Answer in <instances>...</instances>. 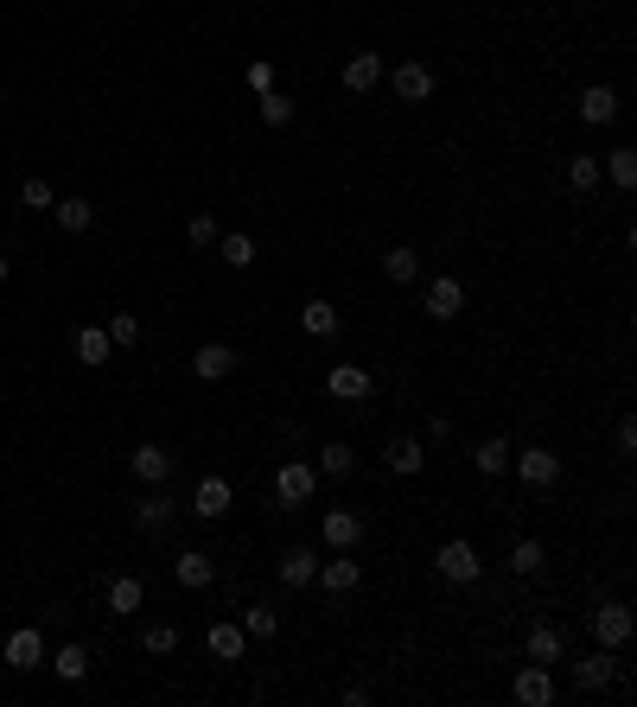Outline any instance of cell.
Here are the masks:
<instances>
[{
    "mask_svg": "<svg viewBox=\"0 0 637 707\" xmlns=\"http://www.w3.org/2000/svg\"><path fill=\"white\" fill-rule=\"evenodd\" d=\"M631 631H637V618H631L625 599H606V606L593 612V637H599L606 650H625V644H631Z\"/></svg>",
    "mask_w": 637,
    "mask_h": 707,
    "instance_id": "1",
    "label": "cell"
},
{
    "mask_svg": "<svg viewBox=\"0 0 637 707\" xmlns=\"http://www.w3.org/2000/svg\"><path fill=\"white\" fill-rule=\"evenodd\" d=\"M434 561H440V574L453 580V586H472L478 574H485L478 548H472V542H459V536H453V542H440V555H434Z\"/></svg>",
    "mask_w": 637,
    "mask_h": 707,
    "instance_id": "2",
    "label": "cell"
},
{
    "mask_svg": "<svg viewBox=\"0 0 637 707\" xmlns=\"http://www.w3.org/2000/svg\"><path fill=\"white\" fill-rule=\"evenodd\" d=\"M510 465H516V478H523L529 491H548L561 478V459L548 453V446H529V453H510Z\"/></svg>",
    "mask_w": 637,
    "mask_h": 707,
    "instance_id": "3",
    "label": "cell"
},
{
    "mask_svg": "<svg viewBox=\"0 0 637 707\" xmlns=\"http://www.w3.org/2000/svg\"><path fill=\"white\" fill-rule=\"evenodd\" d=\"M313 485H319V472H313V465H300V459H287L281 472H274V497H281V504H306Z\"/></svg>",
    "mask_w": 637,
    "mask_h": 707,
    "instance_id": "4",
    "label": "cell"
},
{
    "mask_svg": "<svg viewBox=\"0 0 637 707\" xmlns=\"http://www.w3.org/2000/svg\"><path fill=\"white\" fill-rule=\"evenodd\" d=\"M427 319H459V313H466V287H459L453 281V274H440V281H427Z\"/></svg>",
    "mask_w": 637,
    "mask_h": 707,
    "instance_id": "5",
    "label": "cell"
},
{
    "mask_svg": "<svg viewBox=\"0 0 637 707\" xmlns=\"http://www.w3.org/2000/svg\"><path fill=\"white\" fill-rule=\"evenodd\" d=\"M510 695L523 701V707H548V701H555V676H548V663H529L523 676L510 682Z\"/></svg>",
    "mask_w": 637,
    "mask_h": 707,
    "instance_id": "6",
    "label": "cell"
},
{
    "mask_svg": "<svg viewBox=\"0 0 637 707\" xmlns=\"http://www.w3.org/2000/svg\"><path fill=\"white\" fill-rule=\"evenodd\" d=\"M376 83H383V58H376V51H351V58H344V90L364 96Z\"/></svg>",
    "mask_w": 637,
    "mask_h": 707,
    "instance_id": "7",
    "label": "cell"
},
{
    "mask_svg": "<svg viewBox=\"0 0 637 707\" xmlns=\"http://www.w3.org/2000/svg\"><path fill=\"white\" fill-rule=\"evenodd\" d=\"M319 536L332 542V548H357V542H364V516H357V510H325Z\"/></svg>",
    "mask_w": 637,
    "mask_h": 707,
    "instance_id": "8",
    "label": "cell"
},
{
    "mask_svg": "<svg viewBox=\"0 0 637 707\" xmlns=\"http://www.w3.org/2000/svg\"><path fill=\"white\" fill-rule=\"evenodd\" d=\"M313 580L325 586V593H351V586L364 580V567L351 561V548H338V561H319V574H313Z\"/></svg>",
    "mask_w": 637,
    "mask_h": 707,
    "instance_id": "9",
    "label": "cell"
},
{
    "mask_svg": "<svg viewBox=\"0 0 637 707\" xmlns=\"http://www.w3.org/2000/svg\"><path fill=\"white\" fill-rule=\"evenodd\" d=\"M172 580H179V586H192V593H204V586L217 580V567H211V555H204V548H185V555L172 561Z\"/></svg>",
    "mask_w": 637,
    "mask_h": 707,
    "instance_id": "10",
    "label": "cell"
},
{
    "mask_svg": "<svg viewBox=\"0 0 637 707\" xmlns=\"http://www.w3.org/2000/svg\"><path fill=\"white\" fill-rule=\"evenodd\" d=\"M230 497H236V491H230V478H204V485L192 491V516H204V523H217V516L230 510Z\"/></svg>",
    "mask_w": 637,
    "mask_h": 707,
    "instance_id": "11",
    "label": "cell"
},
{
    "mask_svg": "<svg viewBox=\"0 0 637 707\" xmlns=\"http://www.w3.org/2000/svg\"><path fill=\"white\" fill-rule=\"evenodd\" d=\"M325 389H332L338 402H364V395H370V370L364 364H338L332 376H325Z\"/></svg>",
    "mask_w": 637,
    "mask_h": 707,
    "instance_id": "12",
    "label": "cell"
},
{
    "mask_svg": "<svg viewBox=\"0 0 637 707\" xmlns=\"http://www.w3.org/2000/svg\"><path fill=\"white\" fill-rule=\"evenodd\" d=\"M39 663H45V637L32 631V625L13 631V637H7V669H39Z\"/></svg>",
    "mask_w": 637,
    "mask_h": 707,
    "instance_id": "13",
    "label": "cell"
},
{
    "mask_svg": "<svg viewBox=\"0 0 637 707\" xmlns=\"http://www.w3.org/2000/svg\"><path fill=\"white\" fill-rule=\"evenodd\" d=\"M395 96H402V102H427V96H434V71H427V64H395Z\"/></svg>",
    "mask_w": 637,
    "mask_h": 707,
    "instance_id": "14",
    "label": "cell"
},
{
    "mask_svg": "<svg viewBox=\"0 0 637 707\" xmlns=\"http://www.w3.org/2000/svg\"><path fill=\"white\" fill-rule=\"evenodd\" d=\"M192 370L204 376V383H223V376L236 370V351L230 344H198V357H192Z\"/></svg>",
    "mask_w": 637,
    "mask_h": 707,
    "instance_id": "15",
    "label": "cell"
},
{
    "mask_svg": "<svg viewBox=\"0 0 637 707\" xmlns=\"http://www.w3.org/2000/svg\"><path fill=\"white\" fill-rule=\"evenodd\" d=\"M128 465H134V478H141V485H160V478L172 472V453L147 440V446H134V459H128Z\"/></svg>",
    "mask_w": 637,
    "mask_h": 707,
    "instance_id": "16",
    "label": "cell"
},
{
    "mask_svg": "<svg viewBox=\"0 0 637 707\" xmlns=\"http://www.w3.org/2000/svg\"><path fill=\"white\" fill-rule=\"evenodd\" d=\"M274 574H281V586H313V574H319V555H313V548H287Z\"/></svg>",
    "mask_w": 637,
    "mask_h": 707,
    "instance_id": "17",
    "label": "cell"
},
{
    "mask_svg": "<svg viewBox=\"0 0 637 707\" xmlns=\"http://www.w3.org/2000/svg\"><path fill=\"white\" fill-rule=\"evenodd\" d=\"M612 115H618V90H612V83H593V90L587 96H580V122H612Z\"/></svg>",
    "mask_w": 637,
    "mask_h": 707,
    "instance_id": "18",
    "label": "cell"
},
{
    "mask_svg": "<svg viewBox=\"0 0 637 707\" xmlns=\"http://www.w3.org/2000/svg\"><path fill=\"white\" fill-rule=\"evenodd\" d=\"M51 217H58V230L83 236V230L96 223V204H90V198H58V204H51Z\"/></svg>",
    "mask_w": 637,
    "mask_h": 707,
    "instance_id": "19",
    "label": "cell"
},
{
    "mask_svg": "<svg viewBox=\"0 0 637 707\" xmlns=\"http://www.w3.org/2000/svg\"><path fill=\"white\" fill-rule=\"evenodd\" d=\"M561 657H567L561 625H536V631H529V663H561Z\"/></svg>",
    "mask_w": 637,
    "mask_h": 707,
    "instance_id": "20",
    "label": "cell"
},
{
    "mask_svg": "<svg viewBox=\"0 0 637 707\" xmlns=\"http://www.w3.org/2000/svg\"><path fill=\"white\" fill-rule=\"evenodd\" d=\"M109 351H115V338H109V325H83V332H77V357H83V364H109Z\"/></svg>",
    "mask_w": 637,
    "mask_h": 707,
    "instance_id": "21",
    "label": "cell"
},
{
    "mask_svg": "<svg viewBox=\"0 0 637 707\" xmlns=\"http://www.w3.org/2000/svg\"><path fill=\"white\" fill-rule=\"evenodd\" d=\"M141 599H147V586L134 580V574H122V580H109V612H122V618H134V612H141Z\"/></svg>",
    "mask_w": 637,
    "mask_h": 707,
    "instance_id": "22",
    "label": "cell"
},
{
    "mask_svg": "<svg viewBox=\"0 0 637 707\" xmlns=\"http://www.w3.org/2000/svg\"><path fill=\"white\" fill-rule=\"evenodd\" d=\"M300 325H306L313 338H332V332H338V306H332V300H306V306H300Z\"/></svg>",
    "mask_w": 637,
    "mask_h": 707,
    "instance_id": "23",
    "label": "cell"
},
{
    "mask_svg": "<svg viewBox=\"0 0 637 707\" xmlns=\"http://www.w3.org/2000/svg\"><path fill=\"white\" fill-rule=\"evenodd\" d=\"M204 644H211L217 663H236V657H243V625H211V637H204Z\"/></svg>",
    "mask_w": 637,
    "mask_h": 707,
    "instance_id": "24",
    "label": "cell"
},
{
    "mask_svg": "<svg viewBox=\"0 0 637 707\" xmlns=\"http://www.w3.org/2000/svg\"><path fill=\"white\" fill-rule=\"evenodd\" d=\"M51 669H58V682H83V676H90V650H83V644H64L58 657H51Z\"/></svg>",
    "mask_w": 637,
    "mask_h": 707,
    "instance_id": "25",
    "label": "cell"
},
{
    "mask_svg": "<svg viewBox=\"0 0 637 707\" xmlns=\"http://www.w3.org/2000/svg\"><path fill=\"white\" fill-rule=\"evenodd\" d=\"M612 682V657H587V663H574V688L580 695H593V688H606Z\"/></svg>",
    "mask_w": 637,
    "mask_h": 707,
    "instance_id": "26",
    "label": "cell"
},
{
    "mask_svg": "<svg viewBox=\"0 0 637 707\" xmlns=\"http://www.w3.org/2000/svg\"><path fill=\"white\" fill-rule=\"evenodd\" d=\"M217 255H223L230 268H249V262H255V236H249V230H236V236H217Z\"/></svg>",
    "mask_w": 637,
    "mask_h": 707,
    "instance_id": "27",
    "label": "cell"
},
{
    "mask_svg": "<svg viewBox=\"0 0 637 707\" xmlns=\"http://www.w3.org/2000/svg\"><path fill=\"white\" fill-rule=\"evenodd\" d=\"M383 274H389L395 287H408V281L421 274V255H415V249H389V255H383Z\"/></svg>",
    "mask_w": 637,
    "mask_h": 707,
    "instance_id": "28",
    "label": "cell"
},
{
    "mask_svg": "<svg viewBox=\"0 0 637 707\" xmlns=\"http://www.w3.org/2000/svg\"><path fill=\"white\" fill-rule=\"evenodd\" d=\"M172 510H179V504L153 491V497H141V510H134V523H141V529H166V523H172Z\"/></svg>",
    "mask_w": 637,
    "mask_h": 707,
    "instance_id": "29",
    "label": "cell"
},
{
    "mask_svg": "<svg viewBox=\"0 0 637 707\" xmlns=\"http://www.w3.org/2000/svg\"><path fill=\"white\" fill-rule=\"evenodd\" d=\"M389 465H395V472H402V478H415L421 472V440H389Z\"/></svg>",
    "mask_w": 637,
    "mask_h": 707,
    "instance_id": "30",
    "label": "cell"
},
{
    "mask_svg": "<svg viewBox=\"0 0 637 707\" xmlns=\"http://www.w3.org/2000/svg\"><path fill=\"white\" fill-rule=\"evenodd\" d=\"M319 472H325V478H351V472H357V453H351L344 440L325 446V453H319Z\"/></svg>",
    "mask_w": 637,
    "mask_h": 707,
    "instance_id": "31",
    "label": "cell"
},
{
    "mask_svg": "<svg viewBox=\"0 0 637 707\" xmlns=\"http://www.w3.org/2000/svg\"><path fill=\"white\" fill-rule=\"evenodd\" d=\"M472 465H478V472H485V478L510 472V446H504V440H485V446H478V453H472Z\"/></svg>",
    "mask_w": 637,
    "mask_h": 707,
    "instance_id": "32",
    "label": "cell"
},
{
    "mask_svg": "<svg viewBox=\"0 0 637 707\" xmlns=\"http://www.w3.org/2000/svg\"><path fill=\"white\" fill-rule=\"evenodd\" d=\"M567 185H574V192H593V185H599V160H593V153H574V160H567Z\"/></svg>",
    "mask_w": 637,
    "mask_h": 707,
    "instance_id": "33",
    "label": "cell"
},
{
    "mask_svg": "<svg viewBox=\"0 0 637 707\" xmlns=\"http://www.w3.org/2000/svg\"><path fill=\"white\" fill-rule=\"evenodd\" d=\"M141 650H147V657H172V650H179V631H172V625H147Z\"/></svg>",
    "mask_w": 637,
    "mask_h": 707,
    "instance_id": "34",
    "label": "cell"
},
{
    "mask_svg": "<svg viewBox=\"0 0 637 707\" xmlns=\"http://www.w3.org/2000/svg\"><path fill=\"white\" fill-rule=\"evenodd\" d=\"M262 122H268V128H287V122H294V96L268 90V96H262Z\"/></svg>",
    "mask_w": 637,
    "mask_h": 707,
    "instance_id": "35",
    "label": "cell"
},
{
    "mask_svg": "<svg viewBox=\"0 0 637 707\" xmlns=\"http://www.w3.org/2000/svg\"><path fill=\"white\" fill-rule=\"evenodd\" d=\"M274 631H281L274 606H249V612H243V637H274Z\"/></svg>",
    "mask_w": 637,
    "mask_h": 707,
    "instance_id": "36",
    "label": "cell"
},
{
    "mask_svg": "<svg viewBox=\"0 0 637 707\" xmlns=\"http://www.w3.org/2000/svg\"><path fill=\"white\" fill-rule=\"evenodd\" d=\"M606 172H612V179H618V185H625V192H631V185H637V147H618L612 160H606Z\"/></svg>",
    "mask_w": 637,
    "mask_h": 707,
    "instance_id": "37",
    "label": "cell"
},
{
    "mask_svg": "<svg viewBox=\"0 0 637 707\" xmlns=\"http://www.w3.org/2000/svg\"><path fill=\"white\" fill-rule=\"evenodd\" d=\"M542 561H548L542 542H516V548H510V567H516V574H542Z\"/></svg>",
    "mask_w": 637,
    "mask_h": 707,
    "instance_id": "38",
    "label": "cell"
},
{
    "mask_svg": "<svg viewBox=\"0 0 637 707\" xmlns=\"http://www.w3.org/2000/svg\"><path fill=\"white\" fill-rule=\"evenodd\" d=\"M20 204H26V211H51V204H58V192H51L45 179H26V185H20Z\"/></svg>",
    "mask_w": 637,
    "mask_h": 707,
    "instance_id": "39",
    "label": "cell"
},
{
    "mask_svg": "<svg viewBox=\"0 0 637 707\" xmlns=\"http://www.w3.org/2000/svg\"><path fill=\"white\" fill-rule=\"evenodd\" d=\"M185 236H192V249H211V243H217V217H211V211H198L192 223H185Z\"/></svg>",
    "mask_w": 637,
    "mask_h": 707,
    "instance_id": "40",
    "label": "cell"
},
{
    "mask_svg": "<svg viewBox=\"0 0 637 707\" xmlns=\"http://www.w3.org/2000/svg\"><path fill=\"white\" fill-rule=\"evenodd\" d=\"M109 338H115V344H141V319H134V313H115V319H109Z\"/></svg>",
    "mask_w": 637,
    "mask_h": 707,
    "instance_id": "41",
    "label": "cell"
},
{
    "mask_svg": "<svg viewBox=\"0 0 637 707\" xmlns=\"http://www.w3.org/2000/svg\"><path fill=\"white\" fill-rule=\"evenodd\" d=\"M268 83H274L268 64H249V90H262V96H268Z\"/></svg>",
    "mask_w": 637,
    "mask_h": 707,
    "instance_id": "42",
    "label": "cell"
},
{
    "mask_svg": "<svg viewBox=\"0 0 637 707\" xmlns=\"http://www.w3.org/2000/svg\"><path fill=\"white\" fill-rule=\"evenodd\" d=\"M0 281H7V249H0Z\"/></svg>",
    "mask_w": 637,
    "mask_h": 707,
    "instance_id": "43",
    "label": "cell"
}]
</instances>
